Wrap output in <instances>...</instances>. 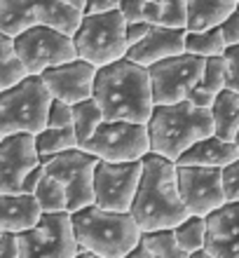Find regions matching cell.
<instances>
[{
  "instance_id": "ab89813d",
  "label": "cell",
  "mask_w": 239,
  "mask_h": 258,
  "mask_svg": "<svg viewBox=\"0 0 239 258\" xmlns=\"http://www.w3.org/2000/svg\"><path fill=\"white\" fill-rule=\"evenodd\" d=\"M120 0H85L82 5V14H101V12H110L117 10Z\"/></svg>"
},
{
  "instance_id": "ac0fdd59",
  "label": "cell",
  "mask_w": 239,
  "mask_h": 258,
  "mask_svg": "<svg viewBox=\"0 0 239 258\" xmlns=\"http://www.w3.org/2000/svg\"><path fill=\"white\" fill-rule=\"evenodd\" d=\"M185 52V28H171V26H160L152 24L150 31L143 35V40H138L136 45H131L127 49V59L141 66H152V63L169 59V56L183 54Z\"/></svg>"
},
{
  "instance_id": "ee69618b",
  "label": "cell",
  "mask_w": 239,
  "mask_h": 258,
  "mask_svg": "<svg viewBox=\"0 0 239 258\" xmlns=\"http://www.w3.org/2000/svg\"><path fill=\"white\" fill-rule=\"evenodd\" d=\"M234 143H237V148H239V132H237V136H234Z\"/></svg>"
},
{
  "instance_id": "7a4b0ae2",
  "label": "cell",
  "mask_w": 239,
  "mask_h": 258,
  "mask_svg": "<svg viewBox=\"0 0 239 258\" xmlns=\"http://www.w3.org/2000/svg\"><path fill=\"white\" fill-rule=\"evenodd\" d=\"M141 162L143 171L129 209L131 216L141 230L176 228L183 218L190 216L178 192L176 162L152 150L141 157Z\"/></svg>"
},
{
  "instance_id": "ba28073f",
  "label": "cell",
  "mask_w": 239,
  "mask_h": 258,
  "mask_svg": "<svg viewBox=\"0 0 239 258\" xmlns=\"http://www.w3.org/2000/svg\"><path fill=\"white\" fill-rule=\"evenodd\" d=\"M19 258H75L77 239L73 232L70 211H42L38 223L24 232H14Z\"/></svg>"
},
{
  "instance_id": "44dd1931",
  "label": "cell",
  "mask_w": 239,
  "mask_h": 258,
  "mask_svg": "<svg viewBox=\"0 0 239 258\" xmlns=\"http://www.w3.org/2000/svg\"><path fill=\"white\" fill-rule=\"evenodd\" d=\"M211 117H213V134L234 141L239 132V92L234 89H220L211 103Z\"/></svg>"
},
{
  "instance_id": "277c9868",
  "label": "cell",
  "mask_w": 239,
  "mask_h": 258,
  "mask_svg": "<svg viewBox=\"0 0 239 258\" xmlns=\"http://www.w3.org/2000/svg\"><path fill=\"white\" fill-rule=\"evenodd\" d=\"M77 246H87L96 258H127L141 237L131 211H110L96 204L70 211Z\"/></svg>"
},
{
  "instance_id": "7402d4cb",
  "label": "cell",
  "mask_w": 239,
  "mask_h": 258,
  "mask_svg": "<svg viewBox=\"0 0 239 258\" xmlns=\"http://www.w3.org/2000/svg\"><path fill=\"white\" fill-rule=\"evenodd\" d=\"M188 3V21L185 31H204L220 26L227 14L234 12L237 0H185Z\"/></svg>"
},
{
  "instance_id": "f1b7e54d",
  "label": "cell",
  "mask_w": 239,
  "mask_h": 258,
  "mask_svg": "<svg viewBox=\"0 0 239 258\" xmlns=\"http://www.w3.org/2000/svg\"><path fill=\"white\" fill-rule=\"evenodd\" d=\"M35 200L40 204L42 211H68V197H66V188L61 181H56L52 174H42L40 183L35 185L33 190Z\"/></svg>"
},
{
  "instance_id": "484cf974",
  "label": "cell",
  "mask_w": 239,
  "mask_h": 258,
  "mask_svg": "<svg viewBox=\"0 0 239 258\" xmlns=\"http://www.w3.org/2000/svg\"><path fill=\"white\" fill-rule=\"evenodd\" d=\"M141 242L148 249L150 258H188V253L178 246L174 228H160V230H141Z\"/></svg>"
},
{
  "instance_id": "74e56055",
  "label": "cell",
  "mask_w": 239,
  "mask_h": 258,
  "mask_svg": "<svg viewBox=\"0 0 239 258\" xmlns=\"http://www.w3.org/2000/svg\"><path fill=\"white\" fill-rule=\"evenodd\" d=\"M185 99H188L192 106H199V108H211V103H213V99H216V94H213V92H209V89H204L197 82V85L188 92V96H185Z\"/></svg>"
},
{
  "instance_id": "cb8c5ba5",
  "label": "cell",
  "mask_w": 239,
  "mask_h": 258,
  "mask_svg": "<svg viewBox=\"0 0 239 258\" xmlns=\"http://www.w3.org/2000/svg\"><path fill=\"white\" fill-rule=\"evenodd\" d=\"M35 148L40 155H56L63 150L80 148L73 127H45L35 134Z\"/></svg>"
},
{
  "instance_id": "1f68e13d",
  "label": "cell",
  "mask_w": 239,
  "mask_h": 258,
  "mask_svg": "<svg viewBox=\"0 0 239 258\" xmlns=\"http://www.w3.org/2000/svg\"><path fill=\"white\" fill-rule=\"evenodd\" d=\"M47 127H73V103L52 99L47 110Z\"/></svg>"
},
{
  "instance_id": "8fae6325",
  "label": "cell",
  "mask_w": 239,
  "mask_h": 258,
  "mask_svg": "<svg viewBox=\"0 0 239 258\" xmlns=\"http://www.w3.org/2000/svg\"><path fill=\"white\" fill-rule=\"evenodd\" d=\"M45 171L61 181L68 197V211L94 204V167L99 157L82 148H70L56 155H40Z\"/></svg>"
},
{
  "instance_id": "4fadbf2b",
  "label": "cell",
  "mask_w": 239,
  "mask_h": 258,
  "mask_svg": "<svg viewBox=\"0 0 239 258\" xmlns=\"http://www.w3.org/2000/svg\"><path fill=\"white\" fill-rule=\"evenodd\" d=\"M204 56L197 54H176L169 59L148 66L152 89V103H178L183 101L188 92L202 78L204 71Z\"/></svg>"
},
{
  "instance_id": "60d3db41",
  "label": "cell",
  "mask_w": 239,
  "mask_h": 258,
  "mask_svg": "<svg viewBox=\"0 0 239 258\" xmlns=\"http://www.w3.org/2000/svg\"><path fill=\"white\" fill-rule=\"evenodd\" d=\"M42 174H45V164H38L35 169H31L28 171V176L24 178V183H21V192H31L33 195V190H35V185L40 183V178H42Z\"/></svg>"
},
{
  "instance_id": "ffe728a7",
  "label": "cell",
  "mask_w": 239,
  "mask_h": 258,
  "mask_svg": "<svg viewBox=\"0 0 239 258\" xmlns=\"http://www.w3.org/2000/svg\"><path fill=\"white\" fill-rule=\"evenodd\" d=\"M239 157V148L234 141H225L216 134L195 141L188 150L178 155L176 164H199V167H225Z\"/></svg>"
},
{
  "instance_id": "f6af8a7d",
  "label": "cell",
  "mask_w": 239,
  "mask_h": 258,
  "mask_svg": "<svg viewBox=\"0 0 239 258\" xmlns=\"http://www.w3.org/2000/svg\"><path fill=\"white\" fill-rule=\"evenodd\" d=\"M234 10H237V12H239V0H237V7H234Z\"/></svg>"
},
{
  "instance_id": "8992f818",
  "label": "cell",
  "mask_w": 239,
  "mask_h": 258,
  "mask_svg": "<svg viewBox=\"0 0 239 258\" xmlns=\"http://www.w3.org/2000/svg\"><path fill=\"white\" fill-rule=\"evenodd\" d=\"M127 21L120 10H110L101 14H82L80 26L73 33L77 56L87 59L96 68L113 63L127 54Z\"/></svg>"
},
{
  "instance_id": "603a6c76",
  "label": "cell",
  "mask_w": 239,
  "mask_h": 258,
  "mask_svg": "<svg viewBox=\"0 0 239 258\" xmlns=\"http://www.w3.org/2000/svg\"><path fill=\"white\" fill-rule=\"evenodd\" d=\"M145 21L160 26L185 28L188 3L185 0H145Z\"/></svg>"
},
{
  "instance_id": "e0dca14e",
  "label": "cell",
  "mask_w": 239,
  "mask_h": 258,
  "mask_svg": "<svg viewBox=\"0 0 239 258\" xmlns=\"http://www.w3.org/2000/svg\"><path fill=\"white\" fill-rule=\"evenodd\" d=\"M209 258H239V200H227L204 216Z\"/></svg>"
},
{
  "instance_id": "e575fe53",
  "label": "cell",
  "mask_w": 239,
  "mask_h": 258,
  "mask_svg": "<svg viewBox=\"0 0 239 258\" xmlns=\"http://www.w3.org/2000/svg\"><path fill=\"white\" fill-rule=\"evenodd\" d=\"M220 33H223V40L227 45H237L239 42V12L234 10L232 14H227L225 19L220 21Z\"/></svg>"
},
{
  "instance_id": "4dcf8cb0",
  "label": "cell",
  "mask_w": 239,
  "mask_h": 258,
  "mask_svg": "<svg viewBox=\"0 0 239 258\" xmlns=\"http://www.w3.org/2000/svg\"><path fill=\"white\" fill-rule=\"evenodd\" d=\"M199 85L204 89H209V92H213V94H218L220 89H225V59H223V54L206 56Z\"/></svg>"
},
{
  "instance_id": "9a60e30c",
  "label": "cell",
  "mask_w": 239,
  "mask_h": 258,
  "mask_svg": "<svg viewBox=\"0 0 239 258\" xmlns=\"http://www.w3.org/2000/svg\"><path fill=\"white\" fill-rule=\"evenodd\" d=\"M40 164L35 134H5L0 139V192H21L28 171Z\"/></svg>"
},
{
  "instance_id": "52a82bcc",
  "label": "cell",
  "mask_w": 239,
  "mask_h": 258,
  "mask_svg": "<svg viewBox=\"0 0 239 258\" xmlns=\"http://www.w3.org/2000/svg\"><path fill=\"white\" fill-rule=\"evenodd\" d=\"M80 19V10L63 0H0V31L12 38L38 24H47L73 35Z\"/></svg>"
},
{
  "instance_id": "d6a6232c",
  "label": "cell",
  "mask_w": 239,
  "mask_h": 258,
  "mask_svg": "<svg viewBox=\"0 0 239 258\" xmlns=\"http://www.w3.org/2000/svg\"><path fill=\"white\" fill-rule=\"evenodd\" d=\"M223 59H225V87L239 92V42L227 45Z\"/></svg>"
},
{
  "instance_id": "7c38bea8",
  "label": "cell",
  "mask_w": 239,
  "mask_h": 258,
  "mask_svg": "<svg viewBox=\"0 0 239 258\" xmlns=\"http://www.w3.org/2000/svg\"><path fill=\"white\" fill-rule=\"evenodd\" d=\"M143 162H110L99 160L94 167V204L110 211H129L138 181H141Z\"/></svg>"
},
{
  "instance_id": "f35d334b",
  "label": "cell",
  "mask_w": 239,
  "mask_h": 258,
  "mask_svg": "<svg viewBox=\"0 0 239 258\" xmlns=\"http://www.w3.org/2000/svg\"><path fill=\"white\" fill-rule=\"evenodd\" d=\"M0 258H19V244L14 232H0Z\"/></svg>"
},
{
  "instance_id": "5b68a950",
  "label": "cell",
  "mask_w": 239,
  "mask_h": 258,
  "mask_svg": "<svg viewBox=\"0 0 239 258\" xmlns=\"http://www.w3.org/2000/svg\"><path fill=\"white\" fill-rule=\"evenodd\" d=\"M52 103L47 85L40 75L21 78L17 85L0 92V134H38L47 127V110Z\"/></svg>"
},
{
  "instance_id": "83f0119b",
  "label": "cell",
  "mask_w": 239,
  "mask_h": 258,
  "mask_svg": "<svg viewBox=\"0 0 239 258\" xmlns=\"http://www.w3.org/2000/svg\"><path fill=\"white\" fill-rule=\"evenodd\" d=\"M101 122H103V113L99 108V103L94 101V96L73 103V129H75V136L80 143L87 141Z\"/></svg>"
},
{
  "instance_id": "4316f807",
  "label": "cell",
  "mask_w": 239,
  "mask_h": 258,
  "mask_svg": "<svg viewBox=\"0 0 239 258\" xmlns=\"http://www.w3.org/2000/svg\"><path fill=\"white\" fill-rule=\"evenodd\" d=\"M185 52L197 56H218L225 52V40L220 26H211L204 31H185Z\"/></svg>"
},
{
  "instance_id": "f546056e",
  "label": "cell",
  "mask_w": 239,
  "mask_h": 258,
  "mask_svg": "<svg viewBox=\"0 0 239 258\" xmlns=\"http://www.w3.org/2000/svg\"><path fill=\"white\" fill-rule=\"evenodd\" d=\"M204 232H206V221H204V216H197V214H190V216L183 218V221L174 228L178 246H181L185 253L204 246Z\"/></svg>"
},
{
  "instance_id": "30bf717a",
  "label": "cell",
  "mask_w": 239,
  "mask_h": 258,
  "mask_svg": "<svg viewBox=\"0 0 239 258\" xmlns=\"http://www.w3.org/2000/svg\"><path fill=\"white\" fill-rule=\"evenodd\" d=\"M14 49L21 59L26 73L40 75L45 68L59 66L77 56L73 35L63 33L54 26L38 24L14 35Z\"/></svg>"
},
{
  "instance_id": "b9f144b4",
  "label": "cell",
  "mask_w": 239,
  "mask_h": 258,
  "mask_svg": "<svg viewBox=\"0 0 239 258\" xmlns=\"http://www.w3.org/2000/svg\"><path fill=\"white\" fill-rule=\"evenodd\" d=\"M188 258H209V253H206L204 246H199V249H195V251L188 253Z\"/></svg>"
},
{
  "instance_id": "3957f363",
  "label": "cell",
  "mask_w": 239,
  "mask_h": 258,
  "mask_svg": "<svg viewBox=\"0 0 239 258\" xmlns=\"http://www.w3.org/2000/svg\"><path fill=\"white\" fill-rule=\"evenodd\" d=\"M145 124L150 134V150L174 162L195 141L213 134L211 108L192 106L188 99L178 103H155Z\"/></svg>"
},
{
  "instance_id": "8d00e7d4",
  "label": "cell",
  "mask_w": 239,
  "mask_h": 258,
  "mask_svg": "<svg viewBox=\"0 0 239 258\" xmlns=\"http://www.w3.org/2000/svg\"><path fill=\"white\" fill-rule=\"evenodd\" d=\"M150 21H145V19H141V21H127V28H124V35H127V45H136L138 40H143V35L150 31Z\"/></svg>"
},
{
  "instance_id": "d590c367",
  "label": "cell",
  "mask_w": 239,
  "mask_h": 258,
  "mask_svg": "<svg viewBox=\"0 0 239 258\" xmlns=\"http://www.w3.org/2000/svg\"><path fill=\"white\" fill-rule=\"evenodd\" d=\"M117 10L122 12L124 21H141L145 19V0H120Z\"/></svg>"
},
{
  "instance_id": "d6986e66",
  "label": "cell",
  "mask_w": 239,
  "mask_h": 258,
  "mask_svg": "<svg viewBox=\"0 0 239 258\" xmlns=\"http://www.w3.org/2000/svg\"><path fill=\"white\" fill-rule=\"evenodd\" d=\"M42 209L31 192H0V232H24L33 228Z\"/></svg>"
},
{
  "instance_id": "d4e9b609",
  "label": "cell",
  "mask_w": 239,
  "mask_h": 258,
  "mask_svg": "<svg viewBox=\"0 0 239 258\" xmlns=\"http://www.w3.org/2000/svg\"><path fill=\"white\" fill-rule=\"evenodd\" d=\"M26 68L14 49V38L0 31V92L26 78Z\"/></svg>"
},
{
  "instance_id": "9c48e42d",
  "label": "cell",
  "mask_w": 239,
  "mask_h": 258,
  "mask_svg": "<svg viewBox=\"0 0 239 258\" xmlns=\"http://www.w3.org/2000/svg\"><path fill=\"white\" fill-rule=\"evenodd\" d=\"M80 148L96 155L99 160L110 162L141 160L145 153H150L148 124L129 120H103L94 129V134L80 143Z\"/></svg>"
},
{
  "instance_id": "5bb4252c",
  "label": "cell",
  "mask_w": 239,
  "mask_h": 258,
  "mask_svg": "<svg viewBox=\"0 0 239 258\" xmlns=\"http://www.w3.org/2000/svg\"><path fill=\"white\" fill-rule=\"evenodd\" d=\"M176 183L188 214L206 216L225 200L223 167H199V164H176Z\"/></svg>"
},
{
  "instance_id": "7bdbcfd3",
  "label": "cell",
  "mask_w": 239,
  "mask_h": 258,
  "mask_svg": "<svg viewBox=\"0 0 239 258\" xmlns=\"http://www.w3.org/2000/svg\"><path fill=\"white\" fill-rule=\"evenodd\" d=\"M63 3H68V5H73V7H77L82 12V5H85V0H63Z\"/></svg>"
},
{
  "instance_id": "bcb514c9",
  "label": "cell",
  "mask_w": 239,
  "mask_h": 258,
  "mask_svg": "<svg viewBox=\"0 0 239 258\" xmlns=\"http://www.w3.org/2000/svg\"><path fill=\"white\" fill-rule=\"evenodd\" d=\"M0 139H3V134H0Z\"/></svg>"
},
{
  "instance_id": "836d02e7",
  "label": "cell",
  "mask_w": 239,
  "mask_h": 258,
  "mask_svg": "<svg viewBox=\"0 0 239 258\" xmlns=\"http://www.w3.org/2000/svg\"><path fill=\"white\" fill-rule=\"evenodd\" d=\"M223 188L225 200H239V157L223 167Z\"/></svg>"
},
{
  "instance_id": "6da1fadb",
  "label": "cell",
  "mask_w": 239,
  "mask_h": 258,
  "mask_svg": "<svg viewBox=\"0 0 239 258\" xmlns=\"http://www.w3.org/2000/svg\"><path fill=\"white\" fill-rule=\"evenodd\" d=\"M92 96L101 108L103 120L148 122L155 106L148 68L127 56L96 68Z\"/></svg>"
},
{
  "instance_id": "2e32d148",
  "label": "cell",
  "mask_w": 239,
  "mask_h": 258,
  "mask_svg": "<svg viewBox=\"0 0 239 258\" xmlns=\"http://www.w3.org/2000/svg\"><path fill=\"white\" fill-rule=\"evenodd\" d=\"M94 75H96V66L89 63L87 59L75 56L66 63L59 66L45 68L40 73L42 82L47 85L52 99H61L66 103H75L82 99L92 96L94 89Z\"/></svg>"
}]
</instances>
